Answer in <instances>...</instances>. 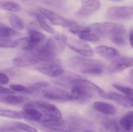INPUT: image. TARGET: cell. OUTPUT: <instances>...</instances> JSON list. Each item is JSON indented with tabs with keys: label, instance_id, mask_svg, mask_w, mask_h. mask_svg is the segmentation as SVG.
I'll use <instances>...</instances> for the list:
<instances>
[{
	"label": "cell",
	"instance_id": "obj_42",
	"mask_svg": "<svg viewBox=\"0 0 133 132\" xmlns=\"http://www.w3.org/2000/svg\"><path fill=\"white\" fill-rule=\"evenodd\" d=\"M111 1H114L116 2H122L124 0H111Z\"/></svg>",
	"mask_w": 133,
	"mask_h": 132
},
{
	"label": "cell",
	"instance_id": "obj_26",
	"mask_svg": "<svg viewBox=\"0 0 133 132\" xmlns=\"http://www.w3.org/2000/svg\"><path fill=\"white\" fill-rule=\"evenodd\" d=\"M35 17L41 28L50 34H54L55 33L54 29L47 22L44 16L42 14L40 13H35Z\"/></svg>",
	"mask_w": 133,
	"mask_h": 132
},
{
	"label": "cell",
	"instance_id": "obj_24",
	"mask_svg": "<svg viewBox=\"0 0 133 132\" xmlns=\"http://www.w3.org/2000/svg\"><path fill=\"white\" fill-rule=\"evenodd\" d=\"M0 116L15 119L25 118L23 112H18L12 110L0 108Z\"/></svg>",
	"mask_w": 133,
	"mask_h": 132
},
{
	"label": "cell",
	"instance_id": "obj_38",
	"mask_svg": "<svg viewBox=\"0 0 133 132\" xmlns=\"http://www.w3.org/2000/svg\"><path fill=\"white\" fill-rule=\"evenodd\" d=\"M15 94V91L0 86V95H12Z\"/></svg>",
	"mask_w": 133,
	"mask_h": 132
},
{
	"label": "cell",
	"instance_id": "obj_17",
	"mask_svg": "<svg viewBox=\"0 0 133 132\" xmlns=\"http://www.w3.org/2000/svg\"><path fill=\"white\" fill-rule=\"evenodd\" d=\"M39 60L31 52L13 59V64L19 67L27 66L38 63Z\"/></svg>",
	"mask_w": 133,
	"mask_h": 132
},
{
	"label": "cell",
	"instance_id": "obj_6",
	"mask_svg": "<svg viewBox=\"0 0 133 132\" xmlns=\"http://www.w3.org/2000/svg\"><path fill=\"white\" fill-rule=\"evenodd\" d=\"M67 38L63 34H57L52 36L45 43L46 46L55 56L64 50L66 45Z\"/></svg>",
	"mask_w": 133,
	"mask_h": 132
},
{
	"label": "cell",
	"instance_id": "obj_40",
	"mask_svg": "<svg viewBox=\"0 0 133 132\" xmlns=\"http://www.w3.org/2000/svg\"><path fill=\"white\" fill-rule=\"evenodd\" d=\"M9 78L4 74L0 73V84H6L9 82Z\"/></svg>",
	"mask_w": 133,
	"mask_h": 132
},
{
	"label": "cell",
	"instance_id": "obj_10",
	"mask_svg": "<svg viewBox=\"0 0 133 132\" xmlns=\"http://www.w3.org/2000/svg\"><path fill=\"white\" fill-rule=\"evenodd\" d=\"M66 45L70 49L83 56L90 57L94 55V51L91 46L83 40L67 39Z\"/></svg>",
	"mask_w": 133,
	"mask_h": 132
},
{
	"label": "cell",
	"instance_id": "obj_35",
	"mask_svg": "<svg viewBox=\"0 0 133 132\" xmlns=\"http://www.w3.org/2000/svg\"><path fill=\"white\" fill-rule=\"evenodd\" d=\"M113 87L127 97L133 98V89L123 85L114 84Z\"/></svg>",
	"mask_w": 133,
	"mask_h": 132
},
{
	"label": "cell",
	"instance_id": "obj_23",
	"mask_svg": "<svg viewBox=\"0 0 133 132\" xmlns=\"http://www.w3.org/2000/svg\"><path fill=\"white\" fill-rule=\"evenodd\" d=\"M26 100L25 97L21 96L9 95L0 96V102L9 105H18L24 102Z\"/></svg>",
	"mask_w": 133,
	"mask_h": 132
},
{
	"label": "cell",
	"instance_id": "obj_12",
	"mask_svg": "<svg viewBox=\"0 0 133 132\" xmlns=\"http://www.w3.org/2000/svg\"><path fill=\"white\" fill-rule=\"evenodd\" d=\"M72 85L76 84L84 87L90 90L96 91L103 98L106 99H111L109 93H106L104 90L99 87L91 81L81 78H75L70 81Z\"/></svg>",
	"mask_w": 133,
	"mask_h": 132
},
{
	"label": "cell",
	"instance_id": "obj_9",
	"mask_svg": "<svg viewBox=\"0 0 133 132\" xmlns=\"http://www.w3.org/2000/svg\"><path fill=\"white\" fill-rule=\"evenodd\" d=\"M49 62L37 67V69L40 73L51 77H56L64 73V70L59 61L52 60Z\"/></svg>",
	"mask_w": 133,
	"mask_h": 132
},
{
	"label": "cell",
	"instance_id": "obj_28",
	"mask_svg": "<svg viewBox=\"0 0 133 132\" xmlns=\"http://www.w3.org/2000/svg\"><path fill=\"white\" fill-rule=\"evenodd\" d=\"M102 124L104 128L110 131H118L119 127L115 120L104 118L102 120Z\"/></svg>",
	"mask_w": 133,
	"mask_h": 132
},
{
	"label": "cell",
	"instance_id": "obj_22",
	"mask_svg": "<svg viewBox=\"0 0 133 132\" xmlns=\"http://www.w3.org/2000/svg\"><path fill=\"white\" fill-rule=\"evenodd\" d=\"M20 35L21 34L18 31L0 22V38H9Z\"/></svg>",
	"mask_w": 133,
	"mask_h": 132
},
{
	"label": "cell",
	"instance_id": "obj_18",
	"mask_svg": "<svg viewBox=\"0 0 133 132\" xmlns=\"http://www.w3.org/2000/svg\"><path fill=\"white\" fill-rule=\"evenodd\" d=\"M96 52L108 59H115L119 57L120 53L116 49L105 45H100L95 48Z\"/></svg>",
	"mask_w": 133,
	"mask_h": 132
},
{
	"label": "cell",
	"instance_id": "obj_5",
	"mask_svg": "<svg viewBox=\"0 0 133 132\" xmlns=\"http://www.w3.org/2000/svg\"><path fill=\"white\" fill-rule=\"evenodd\" d=\"M38 122L44 128L50 131H66L69 129L67 124L62 119L54 118L49 117H42Z\"/></svg>",
	"mask_w": 133,
	"mask_h": 132
},
{
	"label": "cell",
	"instance_id": "obj_31",
	"mask_svg": "<svg viewBox=\"0 0 133 132\" xmlns=\"http://www.w3.org/2000/svg\"><path fill=\"white\" fill-rule=\"evenodd\" d=\"M78 36L81 40L88 42H97L100 38L95 33L91 32V30L90 32L79 35Z\"/></svg>",
	"mask_w": 133,
	"mask_h": 132
},
{
	"label": "cell",
	"instance_id": "obj_32",
	"mask_svg": "<svg viewBox=\"0 0 133 132\" xmlns=\"http://www.w3.org/2000/svg\"><path fill=\"white\" fill-rule=\"evenodd\" d=\"M39 10L41 14L50 20L51 22L61 16L54 12L44 8H39Z\"/></svg>",
	"mask_w": 133,
	"mask_h": 132
},
{
	"label": "cell",
	"instance_id": "obj_41",
	"mask_svg": "<svg viewBox=\"0 0 133 132\" xmlns=\"http://www.w3.org/2000/svg\"><path fill=\"white\" fill-rule=\"evenodd\" d=\"M129 41L131 46L133 48V30L130 32L129 36Z\"/></svg>",
	"mask_w": 133,
	"mask_h": 132
},
{
	"label": "cell",
	"instance_id": "obj_4",
	"mask_svg": "<svg viewBox=\"0 0 133 132\" xmlns=\"http://www.w3.org/2000/svg\"><path fill=\"white\" fill-rule=\"evenodd\" d=\"M108 19L112 20H124L133 18V7L113 6L108 9L105 13Z\"/></svg>",
	"mask_w": 133,
	"mask_h": 132
},
{
	"label": "cell",
	"instance_id": "obj_1",
	"mask_svg": "<svg viewBox=\"0 0 133 132\" xmlns=\"http://www.w3.org/2000/svg\"><path fill=\"white\" fill-rule=\"evenodd\" d=\"M91 32L100 38L107 37L118 45L126 43V29L122 25L110 22H96L89 26Z\"/></svg>",
	"mask_w": 133,
	"mask_h": 132
},
{
	"label": "cell",
	"instance_id": "obj_25",
	"mask_svg": "<svg viewBox=\"0 0 133 132\" xmlns=\"http://www.w3.org/2000/svg\"><path fill=\"white\" fill-rule=\"evenodd\" d=\"M10 25L16 31H22L24 29V24L20 18L16 14L11 13L9 16Z\"/></svg>",
	"mask_w": 133,
	"mask_h": 132
},
{
	"label": "cell",
	"instance_id": "obj_36",
	"mask_svg": "<svg viewBox=\"0 0 133 132\" xmlns=\"http://www.w3.org/2000/svg\"><path fill=\"white\" fill-rule=\"evenodd\" d=\"M19 46L16 41L7 39H0V48H15Z\"/></svg>",
	"mask_w": 133,
	"mask_h": 132
},
{
	"label": "cell",
	"instance_id": "obj_21",
	"mask_svg": "<svg viewBox=\"0 0 133 132\" xmlns=\"http://www.w3.org/2000/svg\"><path fill=\"white\" fill-rule=\"evenodd\" d=\"M119 125L125 131H133V111L127 113L121 118Z\"/></svg>",
	"mask_w": 133,
	"mask_h": 132
},
{
	"label": "cell",
	"instance_id": "obj_30",
	"mask_svg": "<svg viewBox=\"0 0 133 132\" xmlns=\"http://www.w3.org/2000/svg\"><path fill=\"white\" fill-rule=\"evenodd\" d=\"M49 87V84L46 82H39L35 83L28 88L29 94L35 93L43 89H46Z\"/></svg>",
	"mask_w": 133,
	"mask_h": 132
},
{
	"label": "cell",
	"instance_id": "obj_19",
	"mask_svg": "<svg viewBox=\"0 0 133 132\" xmlns=\"http://www.w3.org/2000/svg\"><path fill=\"white\" fill-rule=\"evenodd\" d=\"M109 94L111 99L119 105L126 108L133 107V98L112 91L109 92Z\"/></svg>",
	"mask_w": 133,
	"mask_h": 132
},
{
	"label": "cell",
	"instance_id": "obj_2",
	"mask_svg": "<svg viewBox=\"0 0 133 132\" xmlns=\"http://www.w3.org/2000/svg\"><path fill=\"white\" fill-rule=\"evenodd\" d=\"M70 66L73 69L81 73L90 75L101 74L104 71V64L100 60L80 57H75L70 59Z\"/></svg>",
	"mask_w": 133,
	"mask_h": 132
},
{
	"label": "cell",
	"instance_id": "obj_43",
	"mask_svg": "<svg viewBox=\"0 0 133 132\" xmlns=\"http://www.w3.org/2000/svg\"><path fill=\"white\" fill-rule=\"evenodd\" d=\"M130 74L131 75L133 76V69L131 71H130Z\"/></svg>",
	"mask_w": 133,
	"mask_h": 132
},
{
	"label": "cell",
	"instance_id": "obj_39",
	"mask_svg": "<svg viewBox=\"0 0 133 132\" xmlns=\"http://www.w3.org/2000/svg\"><path fill=\"white\" fill-rule=\"evenodd\" d=\"M19 130L14 128L12 126H8L0 128V132H18Z\"/></svg>",
	"mask_w": 133,
	"mask_h": 132
},
{
	"label": "cell",
	"instance_id": "obj_13",
	"mask_svg": "<svg viewBox=\"0 0 133 132\" xmlns=\"http://www.w3.org/2000/svg\"><path fill=\"white\" fill-rule=\"evenodd\" d=\"M132 66L133 57H119L109 65L108 71L111 73H116Z\"/></svg>",
	"mask_w": 133,
	"mask_h": 132
},
{
	"label": "cell",
	"instance_id": "obj_15",
	"mask_svg": "<svg viewBox=\"0 0 133 132\" xmlns=\"http://www.w3.org/2000/svg\"><path fill=\"white\" fill-rule=\"evenodd\" d=\"M30 52L39 60L46 62L53 60L56 57L48 48L45 43L39 45Z\"/></svg>",
	"mask_w": 133,
	"mask_h": 132
},
{
	"label": "cell",
	"instance_id": "obj_20",
	"mask_svg": "<svg viewBox=\"0 0 133 132\" xmlns=\"http://www.w3.org/2000/svg\"><path fill=\"white\" fill-rule=\"evenodd\" d=\"M93 107L97 111L108 115H112L115 114L116 112L115 108L113 105L103 102H95Z\"/></svg>",
	"mask_w": 133,
	"mask_h": 132
},
{
	"label": "cell",
	"instance_id": "obj_11",
	"mask_svg": "<svg viewBox=\"0 0 133 132\" xmlns=\"http://www.w3.org/2000/svg\"><path fill=\"white\" fill-rule=\"evenodd\" d=\"M36 107L42 111L45 116L54 118L62 119L61 111L55 105L45 102L38 101L34 102Z\"/></svg>",
	"mask_w": 133,
	"mask_h": 132
},
{
	"label": "cell",
	"instance_id": "obj_44",
	"mask_svg": "<svg viewBox=\"0 0 133 132\" xmlns=\"http://www.w3.org/2000/svg\"><path fill=\"white\" fill-rule=\"evenodd\" d=\"M22 1H27V0H22Z\"/></svg>",
	"mask_w": 133,
	"mask_h": 132
},
{
	"label": "cell",
	"instance_id": "obj_29",
	"mask_svg": "<svg viewBox=\"0 0 133 132\" xmlns=\"http://www.w3.org/2000/svg\"><path fill=\"white\" fill-rule=\"evenodd\" d=\"M51 23L53 25L61 26L63 27L68 28L76 25L77 22L76 21L66 19L60 16L51 22Z\"/></svg>",
	"mask_w": 133,
	"mask_h": 132
},
{
	"label": "cell",
	"instance_id": "obj_3",
	"mask_svg": "<svg viewBox=\"0 0 133 132\" xmlns=\"http://www.w3.org/2000/svg\"><path fill=\"white\" fill-rule=\"evenodd\" d=\"M45 36L36 29H31L29 32V36L19 39L17 40L23 49L31 51L43 42Z\"/></svg>",
	"mask_w": 133,
	"mask_h": 132
},
{
	"label": "cell",
	"instance_id": "obj_33",
	"mask_svg": "<svg viewBox=\"0 0 133 132\" xmlns=\"http://www.w3.org/2000/svg\"><path fill=\"white\" fill-rule=\"evenodd\" d=\"M69 30L73 34L79 35L84 33L90 32L91 29L89 27L76 25L70 27L69 29Z\"/></svg>",
	"mask_w": 133,
	"mask_h": 132
},
{
	"label": "cell",
	"instance_id": "obj_37",
	"mask_svg": "<svg viewBox=\"0 0 133 132\" xmlns=\"http://www.w3.org/2000/svg\"><path fill=\"white\" fill-rule=\"evenodd\" d=\"M10 88L12 90L17 92L29 94V90L28 88L19 84H11L10 86Z\"/></svg>",
	"mask_w": 133,
	"mask_h": 132
},
{
	"label": "cell",
	"instance_id": "obj_8",
	"mask_svg": "<svg viewBox=\"0 0 133 132\" xmlns=\"http://www.w3.org/2000/svg\"><path fill=\"white\" fill-rule=\"evenodd\" d=\"M43 96L50 100L55 101H74V95L63 89L55 88L44 91Z\"/></svg>",
	"mask_w": 133,
	"mask_h": 132
},
{
	"label": "cell",
	"instance_id": "obj_27",
	"mask_svg": "<svg viewBox=\"0 0 133 132\" xmlns=\"http://www.w3.org/2000/svg\"><path fill=\"white\" fill-rule=\"evenodd\" d=\"M0 9L13 12L21 10V7L18 4L13 2L0 1Z\"/></svg>",
	"mask_w": 133,
	"mask_h": 132
},
{
	"label": "cell",
	"instance_id": "obj_34",
	"mask_svg": "<svg viewBox=\"0 0 133 132\" xmlns=\"http://www.w3.org/2000/svg\"><path fill=\"white\" fill-rule=\"evenodd\" d=\"M12 126L20 131H21V130H23V131L27 132H36L37 131V130L35 128L22 122H15L12 123Z\"/></svg>",
	"mask_w": 133,
	"mask_h": 132
},
{
	"label": "cell",
	"instance_id": "obj_14",
	"mask_svg": "<svg viewBox=\"0 0 133 132\" xmlns=\"http://www.w3.org/2000/svg\"><path fill=\"white\" fill-rule=\"evenodd\" d=\"M25 119L35 122H38L42 118L43 115L34 105V103L30 102L23 107Z\"/></svg>",
	"mask_w": 133,
	"mask_h": 132
},
{
	"label": "cell",
	"instance_id": "obj_16",
	"mask_svg": "<svg viewBox=\"0 0 133 132\" xmlns=\"http://www.w3.org/2000/svg\"><path fill=\"white\" fill-rule=\"evenodd\" d=\"M72 85L71 93L74 96V101H86L89 100L92 97L91 91L79 85Z\"/></svg>",
	"mask_w": 133,
	"mask_h": 132
},
{
	"label": "cell",
	"instance_id": "obj_7",
	"mask_svg": "<svg viewBox=\"0 0 133 132\" xmlns=\"http://www.w3.org/2000/svg\"><path fill=\"white\" fill-rule=\"evenodd\" d=\"M81 7L76 12L79 18H86L94 15L101 7L99 0H81Z\"/></svg>",
	"mask_w": 133,
	"mask_h": 132
}]
</instances>
